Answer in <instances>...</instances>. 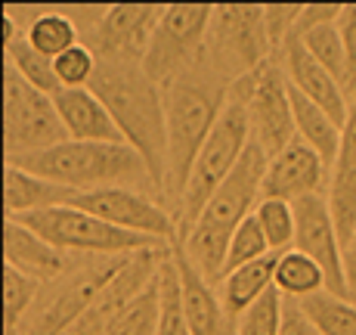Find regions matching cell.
Returning a JSON list of instances; mask_svg holds the SVG:
<instances>
[{"label": "cell", "instance_id": "f35d334b", "mask_svg": "<svg viewBox=\"0 0 356 335\" xmlns=\"http://www.w3.org/2000/svg\"><path fill=\"white\" fill-rule=\"evenodd\" d=\"M344 273H347V289H350V298H356V230H353L350 242L344 245Z\"/></svg>", "mask_w": 356, "mask_h": 335}, {"label": "cell", "instance_id": "1f68e13d", "mask_svg": "<svg viewBox=\"0 0 356 335\" xmlns=\"http://www.w3.org/2000/svg\"><path fill=\"white\" fill-rule=\"evenodd\" d=\"M282 313H285V298L273 286L254 307H248L236 320V332L238 335H282Z\"/></svg>", "mask_w": 356, "mask_h": 335}, {"label": "cell", "instance_id": "8fae6325", "mask_svg": "<svg viewBox=\"0 0 356 335\" xmlns=\"http://www.w3.org/2000/svg\"><path fill=\"white\" fill-rule=\"evenodd\" d=\"M164 6L159 3H115L99 13L93 25L90 50L99 63L112 65H143L149 40L155 34Z\"/></svg>", "mask_w": 356, "mask_h": 335}, {"label": "cell", "instance_id": "52a82bcc", "mask_svg": "<svg viewBox=\"0 0 356 335\" xmlns=\"http://www.w3.org/2000/svg\"><path fill=\"white\" fill-rule=\"evenodd\" d=\"M211 19L214 6L211 3H170L164 6L155 34L149 40L143 72L149 81L161 87H170L174 81L186 78L198 68V56L208 47Z\"/></svg>", "mask_w": 356, "mask_h": 335}, {"label": "cell", "instance_id": "603a6c76", "mask_svg": "<svg viewBox=\"0 0 356 335\" xmlns=\"http://www.w3.org/2000/svg\"><path fill=\"white\" fill-rule=\"evenodd\" d=\"M273 286L279 289L282 298L307 302V298H316L325 292V273L313 258H307L304 251L291 249V251H282V255L276 258Z\"/></svg>", "mask_w": 356, "mask_h": 335}, {"label": "cell", "instance_id": "836d02e7", "mask_svg": "<svg viewBox=\"0 0 356 335\" xmlns=\"http://www.w3.org/2000/svg\"><path fill=\"white\" fill-rule=\"evenodd\" d=\"M53 68H56L63 91H81V87H90L93 75L99 68V59L87 44H78L72 50H65L63 56L53 59Z\"/></svg>", "mask_w": 356, "mask_h": 335}, {"label": "cell", "instance_id": "5b68a950", "mask_svg": "<svg viewBox=\"0 0 356 335\" xmlns=\"http://www.w3.org/2000/svg\"><path fill=\"white\" fill-rule=\"evenodd\" d=\"M251 143V125H248V112H245V102L238 97L227 100V109L217 118L214 131H211L208 143L202 146L195 159V168L189 174L186 193L180 202V215H177V230H180V242L193 233V227L202 217L204 205L211 202V196L220 189V183L232 174V168L238 165V159L245 155Z\"/></svg>", "mask_w": 356, "mask_h": 335}, {"label": "cell", "instance_id": "cb8c5ba5", "mask_svg": "<svg viewBox=\"0 0 356 335\" xmlns=\"http://www.w3.org/2000/svg\"><path fill=\"white\" fill-rule=\"evenodd\" d=\"M25 40L47 59L63 56L65 50L78 47V22L65 13H40L25 25Z\"/></svg>", "mask_w": 356, "mask_h": 335}, {"label": "cell", "instance_id": "e575fe53", "mask_svg": "<svg viewBox=\"0 0 356 335\" xmlns=\"http://www.w3.org/2000/svg\"><path fill=\"white\" fill-rule=\"evenodd\" d=\"M300 10H304V3H273V6H264L266 34H270V44H273V50H276V53L282 50V44L291 38Z\"/></svg>", "mask_w": 356, "mask_h": 335}, {"label": "cell", "instance_id": "ba28073f", "mask_svg": "<svg viewBox=\"0 0 356 335\" xmlns=\"http://www.w3.org/2000/svg\"><path fill=\"white\" fill-rule=\"evenodd\" d=\"M13 221L31 227L34 233L44 236L63 255L65 251H84V255H102V258H130L136 251L159 249V242H152V239L112 227V224L99 221L90 211H81L74 205L34 211V215L25 217H13Z\"/></svg>", "mask_w": 356, "mask_h": 335}, {"label": "cell", "instance_id": "ffe728a7", "mask_svg": "<svg viewBox=\"0 0 356 335\" xmlns=\"http://www.w3.org/2000/svg\"><path fill=\"white\" fill-rule=\"evenodd\" d=\"M3 258L10 267L29 273L34 279H53L65 267L63 251H56L44 236H38L31 227L13 221V217L3 221Z\"/></svg>", "mask_w": 356, "mask_h": 335}, {"label": "cell", "instance_id": "4dcf8cb0", "mask_svg": "<svg viewBox=\"0 0 356 335\" xmlns=\"http://www.w3.org/2000/svg\"><path fill=\"white\" fill-rule=\"evenodd\" d=\"M260 230H264L266 242H270L273 255L294 249V233H298V221H294V205L279 199H260L254 211Z\"/></svg>", "mask_w": 356, "mask_h": 335}, {"label": "cell", "instance_id": "44dd1931", "mask_svg": "<svg viewBox=\"0 0 356 335\" xmlns=\"http://www.w3.org/2000/svg\"><path fill=\"white\" fill-rule=\"evenodd\" d=\"M276 258L279 255H266L260 261H251L245 267L227 273L220 279V304L227 307V313L232 320H238L248 307H254L266 292L273 289V273H276Z\"/></svg>", "mask_w": 356, "mask_h": 335}, {"label": "cell", "instance_id": "e0dca14e", "mask_svg": "<svg viewBox=\"0 0 356 335\" xmlns=\"http://www.w3.org/2000/svg\"><path fill=\"white\" fill-rule=\"evenodd\" d=\"M325 196L332 205L334 224H338L341 245H347L356 230V87L350 93V115L341 134V149L332 165V183Z\"/></svg>", "mask_w": 356, "mask_h": 335}, {"label": "cell", "instance_id": "4fadbf2b", "mask_svg": "<svg viewBox=\"0 0 356 335\" xmlns=\"http://www.w3.org/2000/svg\"><path fill=\"white\" fill-rule=\"evenodd\" d=\"M294 221H298L294 249L304 251L307 258H313L323 267L325 292L338 298H350L344 273V245H341L338 224L332 217L328 196H307V199L294 202Z\"/></svg>", "mask_w": 356, "mask_h": 335}, {"label": "cell", "instance_id": "9a60e30c", "mask_svg": "<svg viewBox=\"0 0 356 335\" xmlns=\"http://www.w3.org/2000/svg\"><path fill=\"white\" fill-rule=\"evenodd\" d=\"M279 53H282L279 65H282L289 84L298 93H304L307 100H313L319 109H325V112L332 115L341 127H344L347 125V115H350V97H347L344 87H341L338 81H334L332 75H328L325 68L316 63V56H313V53L304 47V40L291 34V38L282 44V50H279Z\"/></svg>", "mask_w": 356, "mask_h": 335}, {"label": "cell", "instance_id": "30bf717a", "mask_svg": "<svg viewBox=\"0 0 356 335\" xmlns=\"http://www.w3.org/2000/svg\"><path fill=\"white\" fill-rule=\"evenodd\" d=\"M232 97L245 102L251 125V140L266 153V159L279 155L285 146L298 140V127H294V109L289 93V78H285L282 65L270 59L260 65L257 72L245 75L242 81L229 87Z\"/></svg>", "mask_w": 356, "mask_h": 335}, {"label": "cell", "instance_id": "7a4b0ae2", "mask_svg": "<svg viewBox=\"0 0 356 335\" xmlns=\"http://www.w3.org/2000/svg\"><path fill=\"white\" fill-rule=\"evenodd\" d=\"M266 162H270L266 153L251 140L245 155L238 159V165L232 168V174L211 196V202L204 205L193 233L180 242V251L195 264L198 273L211 286L220 283L223 273H227V251L236 227L242 221H248L257 211L260 199H264L260 189H264Z\"/></svg>", "mask_w": 356, "mask_h": 335}, {"label": "cell", "instance_id": "ac0fdd59", "mask_svg": "<svg viewBox=\"0 0 356 335\" xmlns=\"http://www.w3.org/2000/svg\"><path fill=\"white\" fill-rule=\"evenodd\" d=\"M53 102H56V112H59V118H63L68 140H74V143H124L112 112H108L106 102H102L90 87L63 91L59 97H53Z\"/></svg>", "mask_w": 356, "mask_h": 335}, {"label": "cell", "instance_id": "5bb4252c", "mask_svg": "<svg viewBox=\"0 0 356 335\" xmlns=\"http://www.w3.org/2000/svg\"><path fill=\"white\" fill-rule=\"evenodd\" d=\"M328 183H332V168L323 162V155L313 153L304 140H294L291 146H285L266 162L260 196L294 205L307 196H323Z\"/></svg>", "mask_w": 356, "mask_h": 335}, {"label": "cell", "instance_id": "8992f818", "mask_svg": "<svg viewBox=\"0 0 356 335\" xmlns=\"http://www.w3.org/2000/svg\"><path fill=\"white\" fill-rule=\"evenodd\" d=\"M211 59V72L223 81V84H236L245 75L257 72L260 65L270 63V34H266L264 6L257 3H223L214 6V19H211L208 47H204Z\"/></svg>", "mask_w": 356, "mask_h": 335}, {"label": "cell", "instance_id": "d6a6232c", "mask_svg": "<svg viewBox=\"0 0 356 335\" xmlns=\"http://www.w3.org/2000/svg\"><path fill=\"white\" fill-rule=\"evenodd\" d=\"M266 255H273V249H270V242H266L264 230H260L257 217L251 215L248 221L238 224L236 233H232V239H229L227 273L245 267V264H251V261H260V258H266ZM227 273H223V276H227Z\"/></svg>", "mask_w": 356, "mask_h": 335}, {"label": "cell", "instance_id": "d4e9b609", "mask_svg": "<svg viewBox=\"0 0 356 335\" xmlns=\"http://www.w3.org/2000/svg\"><path fill=\"white\" fill-rule=\"evenodd\" d=\"M159 313H161V295H159V276L146 286L136 298L118 311V317L108 323L102 335H159Z\"/></svg>", "mask_w": 356, "mask_h": 335}, {"label": "cell", "instance_id": "9c48e42d", "mask_svg": "<svg viewBox=\"0 0 356 335\" xmlns=\"http://www.w3.org/2000/svg\"><path fill=\"white\" fill-rule=\"evenodd\" d=\"M68 134L47 93L25 84L10 63H3V155L19 159L65 143Z\"/></svg>", "mask_w": 356, "mask_h": 335}, {"label": "cell", "instance_id": "4316f807", "mask_svg": "<svg viewBox=\"0 0 356 335\" xmlns=\"http://www.w3.org/2000/svg\"><path fill=\"white\" fill-rule=\"evenodd\" d=\"M3 63H10L16 68V72L25 78V84H31L34 91L47 93V97H59V93H63V84H59V78H56L53 59L40 56L29 40H25V34L10 47V50H3Z\"/></svg>", "mask_w": 356, "mask_h": 335}, {"label": "cell", "instance_id": "f546056e", "mask_svg": "<svg viewBox=\"0 0 356 335\" xmlns=\"http://www.w3.org/2000/svg\"><path fill=\"white\" fill-rule=\"evenodd\" d=\"M38 289H40V279L10 267V264L3 267V326H6V335H19V329H22V323H25V313L31 311L34 298H38Z\"/></svg>", "mask_w": 356, "mask_h": 335}, {"label": "cell", "instance_id": "6da1fadb", "mask_svg": "<svg viewBox=\"0 0 356 335\" xmlns=\"http://www.w3.org/2000/svg\"><path fill=\"white\" fill-rule=\"evenodd\" d=\"M90 91L106 102L127 146L140 153L152 177L155 193L164 196L168 174V115H164V91L146 78L140 65L99 63L90 81Z\"/></svg>", "mask_w": 356, "mask_h": 335}, {"label": "cell", "instance_id": "74e56055", "mask_svg": "<svg viewBox=\"0 0 356 335\" xmlns=\"http://www.w3.org/2000/svg\"><path fill=\"white\" fill-rule=\"evenodd\" d=\"M282 335H323L313 326V320L304 313V307L298 302H285L282 313Z\"/></svg>", "mask_w": 356, "mask_h": 335}, {"label": "cell", "instance_id": "484cf974", "mask_svg": "<svg viewBox=\"0 0 356 335\" xmlns=\"http://www.w3.org/2000/svg\"><path fill=\"white\" fill-rule=\"evenodd\" d=\"M300 40H304V47L316 56V63L323 65L325 72L347 91V97H350V91H353L350 59H347V47H344V40H341L338 25L332 22V25H323V29H313V31L300 34Z\"/></svg>", "mask_w": 356, "mask_h": 335}, {"label": "cell", "instance_id": "83f0119b", "mask_svg": "<svg viewBox=\"0 0 356 335\" xmlns=\"http://www.w3.org/2000/svg\"><path fill=\"white\" fill-rule=\"evenodd\" d=\"M304 313L313 320L323 335H356V304L350 298H338L332 292H323L316 298L298 302Z\"/></svg>", "mask_w": 356, "mask_h": 335}, {"label": "cell", "instance_id": "7c38bea8", "mask_svg": "<svg viewBox=\"0 0 356 335\" xmlns=\"http://www.w3.org/2000/svg\"><path fill=\"white\" fill-rule=\"evenodd\" d=\"M72 205L81 211H90L93 217L112 224V227L146 236L159 245L180 236L177 217H170L168 208H161L155 199H149V196L136 193L130 187H108V189H97V193H81Z\"/></svg>", "mask_w": 356, "mask_h": 335}, {"label": "cell", "instance_id": "d6986e66", "mask_svg": "<svg viewBox=\"0 0 356 335\" xmlns=\"http://www.w3.org/2000/svg\"><path fill=\"white\" fill-rule=\"evenodd\" d=\"M81 193L68 187H59L53 180L31 174L25 168L6 165L3 168V211L6 217H25L34 211H47V208H63L72 205Z\"/></svg>", "mask_w": 356, "mask_h": 335}, {"label": "cell", "instance_id": "2e32d148", "mask_svg": "<svg viewBox=\"0 0 356 335\" xmlns=\"http://www.w3.org/2000/svg\"><path fill=\"white\" fill-rule=\"evenodd\" d=\"M174 264H177V273H180L183 313H186L189 332L193 335H238L236 320L220 304V295L211 289V283L198 273V267L180 249H174Z\"/></svg>", "mask_w": 356, "mask_h": 335}, {"label": "cell", "instance_id": "f1b7e54d", "mask_svg": "<svg viewBox=\"0 0 356 335\" xmlns=\"http://www.w3.org/2000/svg\"><path fill=\"white\" fill-rule=\"evenodd\" d=\"M159 295H161V313H159V335H193L183 313V292H180V273H177L174 255H164L159 267Z\"/></svg>", "mask_w": 356, "mask_h": 335}, {"label": "cell", "instance_id": "8d00e7d4", "mask_svg": "<svg viewBox=\"0 0 356 335\" xmlns=\"http://www.w3.org/2000/svg\"><path fill=\"white\" fill-rule=\"evenodd\" d=\"M334 25H338L341 40H344V47H347V59H350V81L356 87V3H344V10H341V16H338V22Z\"/></svg>", "mask_w": 356, "mask_h": 335}, {"label": "cell", "instance_id": "3957f363", "mask_svg": "<svg viewBox=\"0 0 356 335\" xmlns=\"http://www.w3.org/2000/svg\"><path fill=\"white\" fill-rule=\"evenodd\" d=\"M229 100V84H223L214 72L186 78L164 87V115H168V174H164V199L180 208L189 174L202 146L208 143L217 118Z\"/></svg>", "mask_w": 356, "mask_h": 335}, {"label": "cell", "instance_id": "277c9868", "mask_svg": "<svg viewBox=\"0 0 356 335\" xmlns=\"http://www.w3.org/2000/svg\"><path fill=\"white\" fill-rule=\"evenodd\" d=\"M6 165L25 168L31 174L53 180L59 187H68L74 193H97L108 187H152L146 162L140 159L134 146L127 143H74L65 140L59 146L40 149L31 155L6 159Z\"/></svg>", "mask_w": 356, "mask_h": 335}, {"label": "cell", "instance_id": "7402d4cb", "mask_svg": "<svg viewBox=\"0 0 356 335\" xmlns=\"http://www.w3.org/2000/svg\"><path fill=\"white\" fill-rule=\"evenodd\" d=\"M289 93H291V109H294V127H298V140H304L313 153L323 155V162L328 168L334 165L338 159V149H341V134L344 127L325 112L319 109L313 100H307L304 93H298L294 87L289 84Z\"/></svg>", "mask_w": 356, "mask_h": 335}, {"label": "cell", "instance_id": "d590c367", "mask_svg": "<svg viewBox=\"0 0 356 335\" xmlns=\"http://www.w3.org/2000/svg\"><path fill=\"white\" fill-rule=\"evenodd\" d=\"M341 10H344V3H304V10H300L298 16V25H294V38H300V34L313 31V29H323V25H332L338 22Z\"/></svg>", "mask_w": 356, "mask_h": 335}]
</instances>
